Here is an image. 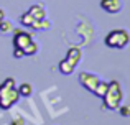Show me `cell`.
<instances>
[{
	"mask_svg": "<svg viewBox=\"0 0 130 125\" xmlns=\"http://www.w3.org/2000/svg\"><path fill=\"white\" fill-rule=\"evenodd\" d=\"M18 100H20V94H18V89L15 86V79L13 77H7L0 84V109L8 110Z\"/></svg>",
	"mask_w": 130,
	"mask_h": 125,
	"instance_id": "cell-1",
	"label": "cell"
},
{
	"mask_svg": "<svg viewBox=\"0 0 130 125\" xmlns=\"http://www.w3.org/2000/svg\"><path fill=\"white\" fill-rule=\"evenodd\" d=\"M122 99H124V92H122L120 82H119V81H110L104 97H102L104 107L107 110H117L122 104Z\"/></svg>",
	"mask_w": 130,
	"mask_h": 125,
	"instance_id": "cell-2",
	"label": "cell"
},
{
	"mask_svg": "<svg viewBox=\"0 0 130 125\" xmlns=\"http://www.w3.org/2000/svg\"><path fill=\"white\" fill-rule=\"evenodd\" d=\"M81 56H83V53H81V49L77 48V46H73V48L68 49V55L66 58L63 59V61L59 63V73L64 74V76H69V74L74 73V69H76V66L79 64L81 61Z\"/></svg>",
	"mask_w": 130,
	"mask_h": 125,
	"instance_id": "cell-3",
	"label": "cell"
},
{
	"mask_svg": "<svg viewBox=\"0 0 130 125\" xmlns=\"http://www.w3.org/2000/svg\"><path fill=\"white\" fill-rule=\"evenodd\" d=\"M130 41V35L127 30L124 28H117V30H112V31L107 33V36H105L104 43L107 48H114V49H122L125 48V46L128 45Z\"/></svg>",
	"mask_w": 130,
	"mask_h": 125,
	"instance_id": "cell-4",
	"label": "cell"
},
{
	"mask_svg": "<svg viewBox=\"0 0 130 125\" xmlns=\"http://www.w3.org/2000/svg\"><path fill=\"white\" fill-rule=\"evenodd\" d=\"M43 18H46V10L43 8V5L35 3V5H31L22 16H20V23L31 28L33 23L40 22V20H43Z\"/></svg>",
	"mask_w": 130,
	"mask_h": 125,
	"instance_id": "cell-5",
	"label": "cell"
},
{
	"mask_svg": "<svg viewBox=\"0 0 130 125\" xmlns=\"http://www.w3.org/2000/svg\"><path fill=\"white\" fill-rule=\"evenodd\" d=\"M79 84L86 91H89L91 94H95L99 84H101V77H99L97 74H92V73H87V71H83V73H79Z\"/></svg>",
	"mask_w": 130,
	"mask_h": 125,
	"instance_id": "cell-6",
	"label": "cell"
},
{
	"mask_svg": "<svg viewBox=\"0 0 130 125\" xmlns=\"http://www.w3.org/2000/svg\"><path fill=\"white\" fill-rule=\"evenodd\" d=\"M31 41L33 38L28 31H25V30H15L13 31V48H18L23 51Z\"/></svg>",
	"mask_w": 130,
	"mask_h": 125,
	"instance_id": "cell-7",
	"label": "cell"
},
{
	"mask_svg": "<svg viewBox=\"0 0 130 125\" xmlns=\"http://www.w3.org/2000/svg\"><path fill=\"white\" fill-rule=\"evenodd\" d=\"M101 8L107 13H119L122 10L120 0H101Z\"/></svg>",
	"mask_w": 130,
	"mask_h": 125,
	"instance_id": "cell-8",
	"label": "cell"
},
{
	"mask_svg": "<svg viewBox=\"0 0 130 125\" xmlns=\"http://www.w3.org/2000/svg\"><path fill=\"white\" fill-rule=\"evenodd\" d=\"M18 94H20V97H30L33 94V87H31V84H28V82H23V84H20L18 87Z\"/></svg>",
	"mask_w": 130,
	"mask_h": 125,
	"instance_id": "cell-9",
	"label": "cell"
},
{
	"mask_svg": "<svg viewBox=\"0 0 130 125\" xmlns=\"http://www.w3.org/2000/svg\"><path fill=\"white\" fill-rule=\"evenodd\" d=\"M50 26H51V22H50V20H46V18H43V20H40V22L33 23L31 28L33 30H48Z\"/></svg>",
	"mask_w": 130,
	"mask_h": 125,
	"instance_id": "cell-10",
	"label": "cell"
},
{
	"mask_svg": "<svg viewBox=\"0 0 130 125\" xmlns=\"http://www.w3.org/2000/svg\"><path fill=\"white\" fill-rule=\"evenodd\" d=\"M36 53H38V45H36L35 41H31L25 49H23V55L25 56H33V55H36Z\"/></svg>",
	"mask_w": 130,
	"mask_h": 125,
	"instance_id": "cell-11",
	"label": "cell"
},
{
	"mask_svg": "<svg viewBox=\"0 0 130 125\" xmlns=\"http://www.w3.org/2000/svg\"><path fill=\"white\" fill-rule=\"evenodd\" d=\"M107 86H109V82H104V81H101V84H99V87H97V91H95V94L94 96H97V97H104V94H105V91H107Z\"/></svg>",
	"mask_w": 130,
	"mask_h": 125,
	"instance_id": "cell-12",
	"label": "cell"
},
{
	"mask_svg": "<svg viewBox=\"0 0 130 125\" xmlns=\"http://www.w3.org/2000/svg\"><path fill=\"white\" fill-rule=\"evenodd\" d=\"M0 31L2 33H10L12 31V23H10L8 20H3V22L0 23Z\"/></svg>",
	"mask_w": 130,
	"mask_h": 125,
	"instance_id": "cell-13",
	"label": "cell"
},
{
	"mask_svg": "<svg viewBox=\"0 0 130 125\" xmlns=\"http://www.w3.org/2000/svg\"><path fill=\"white\" fill-rule=\"evenodd\" d=\"M119 110H120L122 117H128L130 115V105H122V107H119Z\"/></svg>",
	"mask_w": 130,
	"mask_h": 125,
	"instance_id": "cell-14",
	"label": "cell"
},
{
	"mask_svg": "<svg viewBox=\"0 0 130 125\" xmlns=\"http://www.w3.org/2000/svg\"><path fill=\"white\" fill-rule=\"evenodd\" d=\"M23 56H25V55H23V51H22V49L13 48V58H17V59H18V58H23Z\"/></svg>",
	"mask_w": 130,
	"mask_h": 125,
	"instance_id": "cell-15",
	"label": "cell"
},
{
	"mask_svg": "<svg viewBox=\"0 0 130 125\" xmlns=\"http://www.w3.org/2000/svg\"><path fill=\"white\" fill-rule=\"evenodd\" d=\"M10 125H25V122H23L22 117H17L15 120H12V123H10Z\"/></svg>",
	"mask_w": 130,
	"mask_h": 125,
	"instance_id": "cell-16",
	"label": "cell"
},
{
	"mask_svg": "<svg viewBox=\"0 0 130 125\" xmlns=\"http://www.w3.org/2000/svg\"><path fill=\"white\" fill-rule=\"evenodd\" d=\"M3 20H5V12H3V10L0 8V23H2Z\"/></svg>",
	"mask_w": 130,
	"mask_h": 125,
	"instance_id": "cell-17",
	"label": "cell"
}]
</instances>
